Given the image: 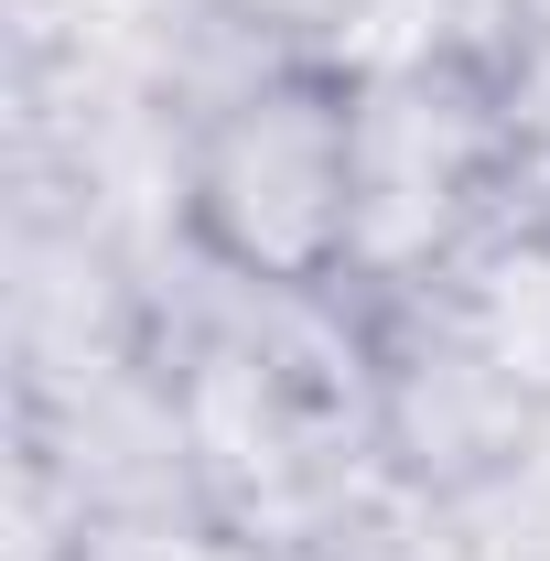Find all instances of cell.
I'll list each match as a JSON object with an SVG mask.
<instances>
[{
  "mask_svg": "<svg viewBox=\"0 0 550 561\" xmlns=\"http://www.w3.org/2000/svg\"><path fill=\"white\" fill-rule=\"evenodd\" d=\"M378 108L345 55H260L216 87L173 151L184 249L238 291H324L378 227Z\"/></svg>",
  "mask_w": 550,
  "mask_h": 561,
  "instance_id": "obj_1",
  "label": "cell"
},
{
  "mask_svg": "<svg viewBox=\"0 0 550 561\" xmlns=\"http://www.w3.org/2000/svg\"><path fill=\"white\" fill-rule=\"evenodd\" d=\"M195 11H216L227 33H249L260 55H345L356 22H378L389 0H195Z\"/></svg>",
  "mask_w": 550,
  "mask_h": 561,
  "instance_id": "obj_2",
  "label": "cell"
}]
</instances>
